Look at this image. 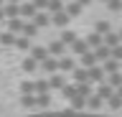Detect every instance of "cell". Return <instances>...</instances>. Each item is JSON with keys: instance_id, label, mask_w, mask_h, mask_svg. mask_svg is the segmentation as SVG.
<instances>
[{"instance_id": "cell-1", "label": "cell", "mask_w": 122, "mask_h": 117, "mask_svg": "<svg viewBox=\"0 0 122 117\" xmlns=\"http://www.w3.org/2000/svg\"><path fill=\"white\" fill-rule=\"evenodd\" d=\"M30 117H109V115H94V112H86V109H46V112H36Z\"/></svg>"}, {"instance_id": "cell-2", "label": "cell", "mask_w": 122, "mask_h": 117, "mask_svg": "<svg viewBox=\"0 0 122 117\" xmlns=\"http://www.w3.org/2000/svg\"><path fill=\"white\" fill-rule=\"evenodd\" d=\"M86 71H89V84H104V81H107V74L102 71L99 64H97V66H92V69H86Z\"/></svg>"}, {"instance_id": "cell-3", "label": "cell", "mask_w": 122, "mask_h": 117, "mask_svg": "<svg viewBox=\"0 0 122 117\" xmlns=\"http://www.w3.org/2000/svg\"><path fill=\"white\" fill-rule=\"evenodd\" d=\"M46 48H48V56H53V59H61V56H66V48H69V46H64V43L56 38V41H51Z\"/></svg>"}, {"instance_id": "cell-4", "label": "cell", "mask_w": 122, "mask_h": 117, "mask_svg": "<svg viewBox=\"0 0 122 117\" xmlns=\"http://www.w3.org/2000/svg\"><path fill=\"white\" fill-rule=\"evenodd\" d=\"M71 23V18H69L66 10H61V13H56V15H51V25H56V28H61V31H66V25Z\"/></svg>"}, {"instance_id": "cell-5", "label": "cell", "mask_w": 122, "mask_h": 117, "mask_svg": "<svg viewBox=\"0 0 122 117\" xmlns=\"http://www.w3.org/2000/svg\"><path fill=\"white\" fill-rule=\"evenodd\" d=\"M28 56H30V59H36L38 66H41V61H46V59H48V48H46V46H30Z\"/></svg>"}, {"instance_id": "cell-6", "label": "cell", "mask_w": 122, "mask_h": 117, "mask_svg": "<svg viewBox=\"0 0 122 117\" xmlns=\"http://www.w3.org/2000/svg\"><path fill=\"white\" fill-rule=\"evenodd\" d=\"M69 48H71V56H84V54H89V51H92V48L86 46V41H84V38H76Z\"/></svg>"}, {"instance_id": "cell-7", "label": "cell", "mask_w": 122, "mask_h": 117, "mask_svg": "<svg viewBox=\"0 0 122 117\" xmlns=\"http://www.w3.org/2000/svg\"><path fill=\"white\" fill-rule=\"evenodd\" d=\"M41 71H46L48 76H51V74H59V59L48 56L46 61H41Z\"/></svg>"}, {"instance_id": "cell-8", "label": "cell", "mask_w": 122, "mask_h": 117, "mask_svg": "<svg viewBox=\"0 0 122 117\" xmlns=\"http://www.w3.org/2000/svg\"><path fill=\"white\" fill-rule=\"evenodd\" d=\"M36 13H38V10L33 8V3H30V0L20 3V18H23V20H33V18H36Z\"/></svg>"}, {"instance_id": "cell-9", "label": "cell", "mask_w": 122, "mask_h": 117, "mask_svg": "<svg viewBox=\"0 0 122 117\" xmlns=\"http://www.w3.org/2000/svg\"><path fill=\"white\" fill-rule=\"evenodd\" d=\"M99 66H102V71H104L107 76H112V74H120V71H122V64L114 61V59H109V61H104V64H99Z\"/></svg>"}, {"instance_id": "cell-10", "label": "cell", "mask_w": 122, "mask_h": 117, "mask_svg": "<svg viewBox=\"0 0 122 117\" xmlns=\"http://www.w3.org/2000/svg\"><path fill=\"white\" fill-rule=\"evenodd\" d=\"M74 69H76V61H74L71 54H66V56L59 59V71H61V74H64V71H74Z\"/></svg>"}, {"instance_id": "cell-11", "label": "cell", "mask_w": 122, "mask_h": 117, "mask_svg": "<svg viewBox=\"0 0 122 117\" xmlns=\"http://www.w3.org/2000/svg\"><path fill=\"white\" fill-rule=\"evenodd\" d=\"M94 94H97V97H99L102 102H109V99L114 97V89H112V86H109V84L104 81V84H99V86H97V92H94Z\"/></svg>"}, {"instance_id": "cell-12", "label": "cell", "mask_w": 122, "mask_h": 117, "mask_svg": "<svg viewBox=\"0 0 122 117\" xmlns=\"http://www.w3.org/2000/svg\"><path fill=\"white\" fill-rule=\"evenodd\" d=\"M71 79H74V84H89V71L81 69V66H76L71 71Z\"/></svg>"}, {"instance_id": "cell-13", "label": "cell", "mask_w": 122, "mask_h": 117, "mask_svg": "<svg viewBox=\"0 0 122 117\" xmlns=\"http://www.w3.org/2000/svg\"><path fill=\"white\" fill-rule=\"evenodd\" d=\"M84 41H86V46L89 48H94V51H97L99 46H104V38H102V36H99V33H86V36H84Z\"/></svg>"}, {"instance_id": "cell-14", "label": "cell", "mask_w": 122, "mask_h": 117, "mask_svg": "<svg viewBox=\"0 0 122 117\" xmlns=\"http://www.w3.org/2000/svg\"><path fill=\"white\" fill-rule=\"evenodd\" d=\"M3 13H5V18H8V20H13V18H20V5L5 3V5H3Z\"/></svg>"}, {"instance_id": "cell-15", "label": "cell", "mask_w": 122, "mask_h": 117, "mask_svg": "<svg viewBox=\"0 0 122 117\" xmlns=\"http://www.w3.org/2000/svg\"><path fill=\"white\" fill-rule=\"evenodd\" d=\"M30 23L36 25V28H46V25H51V15H48V13H36V18H33Z\"/></svg>"}, {"instance_id": "cell-16", "label": "cell", "mask_w": 122, "mask_h": 117, "mask_svg": "<svg viewBox=\"0 0 122 117\" xmlns=\"http://www.w3.org/2000/svg\"><path fill=\"white\" fill-rule=\"evenodd\" d=\"M20 36H25L28 41H33V38L38 36V28H36L33 23H30V20H25V23H23V31H20Z\"/></svg>"}, {"instance_id": "cell-17", "label": "cell", "mask_w": 122, "mask_h": 117, "mask_svg": "<svg viewBox=\"0 0 122 117\" xmlns=\"http://www.w3.org/2000/svg\"><path fill=\"white\" fill-rule=\"evenodd\" d=\"M64 10L69 13V18H76V15H81V10H84V8L76 3V0H71V3H66V5H64Z\"/></svg>"}, {"instance_id": "cell-18", "label": "cell", "mask_w": 122, "mask_h": 117, "mask_svg": "<svg viewBox=\"0 0 122 117\" xmlns=\"http://www.w3.org/2000/svg\"><path fill=\"white\" fill-rule=\"evenodd\" d=\"M94 56H97V61H99V64H104V61H109V59H112V48L99 46L97 51H94Z\"/></svg>"}, {"instance_id": "cell-19", "label": "cell", "mask_w": 122, "mask_h": 117, "mask_svg": "<svg viewBox=\"0 0 122 117\" xmlns=\"http://www.w3.org/2000/svg\"><path fill=\"white\" fill-rule=\"evenodd\" d=\"M48 84H51V89H64L66 86V79H64V74H51L48 76Z\"/></svg>"}, {"instance_id": "cell-20", "label": "cell", "mask_w": 122, "mask_h": 117, "mask_svg": "<svg viewBox=\"0 0 122 117\" xmlns=\"http://www.w3.org/2000/svg\"><path fill=\"white\" fill-rule=\"evenodd\" d=\"M23 23H25L23 18H13V20H8V31L13 33V36H18V33L23 31Z\"/></svg>"}, {"instance_id": "cell-21", "label": "cell", "mask_w": 122, "mask_h": 117, "mask_svg": "<svg viewBox=\"0 0 122 117\" xmlns=\"http://www.w3.org/2000/svg\"><path fill=\"white\" fill-rule=\"evenodd\" d=\"M104 46L107 48H117V46H122V41H120V36H117V33H107V36H104Z\"/></svg>"}, {"instance_id": "cell-22", "label": "cell", "mask_w": 122, "mask_h": 117, "mask_svg": "<svg viewBox=\"0 0 122 117\" xmlns=\"http://www.w3.org/2000/svg\"><path fill=\"white\" fill-rule=\"evenodd\" d=\"M97 56H94V51H89V54L81 56V69H92V66H97Z\"/></svg>"}, {"instance_id": "cell-23", "label": "cell", "mask_w": 122, "mask_h": 117, "mask_svg": "<svg viewBox=\"0 0 122 117\" xmlns=\"http://www.w3.org/2000/svg\"><path fill=\"white\" fill-rule=\"evenodd\" d=\"M61 10H64V0H48V8H46L48 15H56V13H61Z\"/></svg>"}, {"instance_id": "cell-24", "label": "cell", "mask_w": 122, "mask_h": 117, "mask_svg": "<svg viewBox=\"0 0 122 117\" xmlns=\"http://www.w3.org/2000/svg\"><path fill=\"white\" fill-rule=\"evenodd\" d=\"M38 69H41V66H38V61H36V59H30V56L23 61V71H25V74H36Z\"/></svg>"}, {"instance_id": "cell-25", "label": "cell", "mask_w": 122, "mask_h": 117, "mask_svg": "<svg viewBox=\"0 0 122 117\" xmlns=\"http://www.w3.org/2000/svg\"><path fill=\"white\" fill-rule=\"evenodd\" d=\"M33 86H36V94H48V89H51L48 79H36V81H33Z\"/></svg>"}, {"instance_id": "cell-26", "label": "cell", "mask_w": 122, "mask_h": 117, "mask_svg": "<svg viewBox=\"0 0 122 117\" xmlns=\"http://www.w3.org/2000/svg\"><path fill=\"white\" fill-rule=\"evenodd\" d=\"M76 38H79V36H76L74 31H61V38H59V41L64 43V46H71V43H74Z\"/></svg>"}, {"instance_id": "cell-27", "label": "cell", "mask_w": 122, "mask_h": 117, "mask_svg": "<svg viewBox=\"0 0 122 117\" xmlns=\"http://www.w3.org/2000/svg\"><path fill=\"white\" fill-rule=\"evenodd\" d=\"M20 104H23V107H28V109H38L33 94H20Z\"/></svg>"}, {"instance_id": "cell-28", "label": "cell", "mask_w": 122, "mask_h": 117, "mask_svg": "<svg viewBox=\"0 0 122 117\" xmlns=\"http://www.w3.org/2000/svg\"><path fill=\"white\" fill-rule=\"evenodd\" d=\"M94 33H99V36L104 38L107 33H112V28H109V23H107V20H97V25H94Z\"/></svg>"}, {"instance_id": "cell-29", "label": "cell", "mask_w": 122, "mask_h": 117, "mask_svg": "<svg viewBox=\"0 0 122 117\" xmlns=\"http://www.w3.org/2000/svg\"><path fill=\"white\" fill-rule=\"evenodd\" d=\"M15 38H18V36H13L10 31H3V33H0V43H3V46H15Z\"/></svg>"}, {"instance_id": "cell-30", "label": "cell", "mask_w": 122, "mask_h": 117, "mask_svg": "<svg viewBox=\"0 0 122 117\" xmlns=\"http://www.w3.org/2000/svg\"><path fill=\"white\" fill-rule=\"evenodd\" d=\"M30 46H33V43H30L25 36H18V38H15V48H18V51H30Z\"/></svg>"}, {"instance_id": "cell-31", "label": "cell", "mask_w": 122, "mask_h": 117, "mask_svg": "<svg viewBox=\"0 0 122 117\" xmlns=\"http://www.w3.org/2000/svg\"><path fill=\"white\" fill-rule=\"evenodd\" d=\"M61 92H64V97H66L69 102H71V99L76 97V94H79V86H76V84H66L64 89H61Z\"/></svg>"}, {"instance_id": "cell-32", "label": "cell", "mask_w": 122, "mask_h": 117, "mask_svg": "<svg viewBox=\"0 0 122 117\" xmlns=\"http://www.w3.org/2000/svg\"><path fill=\"white\" fill-rule=\"evenodd\" d=\"M107 84H109L114 92H117V89L122 86V71H120V74H112V76H107Z\"/></svg>"}, {"instance_id": "cell-33", "label": "cell", "mask_w": 122, "mask_h": 117, "mask_svg": "<svg viewBox=\"0 0 122 117\" xmlns=\"http://www.w3.org/2000/svg\"><path fill=\"white\" fill-rule=\"evenodd\" d=\"M20 94H36V86H33V81H30V79L20 81Z\"/></svg>"}, {"instance_id": "cell-34", "label": "cell", "mask_w": 122, "mask_h": 117, "mask_svg": "<svg viewBox=\"0 0 122 117\" xmlns=\"http://www.w3.org/2000/svg\"><path fill=\"white\" fill-rule=\"evenodd\" d=\"M76 86H79V97H84V99H89L92 94H94L92 92V84H76Z\"/></svg>"}, {"instance_id": "cell-35", "label": "cell", "mask_w": 122, "mask_h": 117, "mask_svg": "<svg viewBox=\"0 0 122 117\" xmlns=\"http://www.w3.org/2000/svg\"><path fill=\"white\" fill-rule=\"evenodd\" d=\"M30 3H33V8L38 13H46V8H48V0H30Z\"/></svg>"}, {"instance_id": "cell-36", "label": "cell", "mask_w": 122, "mask_h": 117, "mask_svg": "<svg viewBox=\"0 0 122 117\" xmlns=\"http://www.w3.org/2000/svg\"><path fill=\"white\" fill-rule=\"evenodd\" d=\"M107 8L112 10V13H120V10H122V0H109V3H107Z\"/></svg>"}, {"instance_id": "cell-37", "label": "cell", "mask_w": 122, "mask_h": 117, "mask_svg": "<svg viewBox=\"0 0 122 117\" xmlns=\"http://www.w3.org/2000/svg\"><path fill=\"white\" fill-rule=\"evenodd\" d=\"M107 104H109V107H112V109H120V107H122V99H120V97H117V94H114V97H112V99H109V102H107Z\"/></svg>"}, {"instance_id": "cell-38", "label": "cell", "mask_w": 122, "mask_h": 117, "mask_svg": "<svg viewBox=\"0 0 122 117\" xmlns=\"http://www.w3.org/2000/svg\"><path fill=\"white\" fill-rule=\"evenodd\" d=\"M112 59H114V61H120V64H122V46L112 48Z\"/></svg>"}, {"instance_id": "cell-39", "label": "cell", "mask_w": 122, "mask_h": 117, "mask_svg": "<svg viewBox=\"0 0 122 117\" xmlns=\"http://www.w3.org/2000/svg\"><path fill=\"white\" fill-rule=\"evenodd\" d=\"M76 3H79V5H81V8H86V5H89L92 0H76Z\"/></svg>"}, {"instance_id": "cell-40", "label": "cell", "mask_w": 122, "mask_h": 117, "mask_svg": "<svg viewBox=\"0 0 122 117\" xmlns=\"http://www.w3.org/2000/svg\"><path fill=\"white\" fill-rule=\"evenodd\" d=\"M5 3H13V5H20L23 0H5Z\"/></svg>"}, {"instance_id": "cell-41", "label": "cell", "mask_w": 122, "mask_h": 117, "mask_svg": "<svg viewBox=\"0 0 122 117\" xmlns=\"http://www.w3.org/2000/svg\"><path fill=\"white\" fill-rule=\"evenodd\" d=\"M3 20H5V13H3V8H0V23H3Z\"/></svg>"}, {"instance_id": "cell-42", "label": "cell", "mask_w": 122, "mask_h": 117, "mask_svg": "<svg viewBox=\"0 0 122 117\" xmlns=\"http://www.w3.org/2000/svg\"><path fill=\"white\" fill-rule=\"evenodd\" d=\"M114 94H117V97H120V99H122V86H120V89H117V92H114Z\"/></svg>"}, {"instance_id": "cell-43", "label": "cell", "mask_w": 122, "mask_h": 117, "mask_svg": "<svg viewBox=\"0 0 122 117\" xmlns=\"http://www.w3.org/2000/svg\"><path fill=\"white\" fill-rule=\"evenodd\" d=\"M117 36H120V41H122V31H117Z\"/></svg>"}, {"instance_id": "cell-44", "label": "cell", "mask_w": 122, "mask_h": 117, "mask_svg": "<svg viewBox=\"0 0 122 117\" xmlns=\"http://www.w3.org/2000/svg\"><path fill=\"white\" fill-rule=\"evenodd\" d=\"M3 5H5V0H0V8H3Z\"/></svg>"}, {"instance_id": "cell-45", "label": "cell", "mask_w": 122, "mask_h": 117, "mask_svg": "<svg viewBox=\"0 0 122 117\" xmlns=\"http://www.w3.org/2000/svg\"><path fill=\"white\" fill-rule=\"evenodd\" d=\"M99 3H104V5H107V3H109V0H99Z\"/></svg>"}]
</instances>
